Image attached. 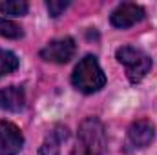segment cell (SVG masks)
Returning a JSON list of instances; mask_svg holds the SVG:
<instances>
[{
  "mask_svg": "<svg viewBox=\"0 0 157 155\" xmlns=\"http://www.w3.org/2000/svg\"><path fill=\"white\" fill-rule=\"evenodd\" d=\"M68 6H70V2H68V0H48V2H46L48 13H49V17H53V18L60 17Z\"/></svg>",
  "mask_w": 157,
  "mask_h": 155,
  "instance_id": "13",
  "label": "cell"
},
{
  "mask_svg": "<svg viewBox=\"0 0 157 155\" xmlns=\"http://www.w3.org/2000/svg\"><path fill=\"white\" fill-rule=\"evenodd\" d=\"M26 106V93L22 86H7L0 89V108L6 112H22Z\"/></svg>",
  "mask_w": 157,
  "mask_h": 155,
  "instance_id": "8",
  "label": "cell"
},
{
  "mask_svg": "<svg viewBox=\"0 0 157 155\" xmlns=\"http://www.w3.org/2000/svg\"><path fill=\"white\" fill-rule=\"evenodd\" d=\"M108 137L104 124L97 117H86L77 131V144L71 155H106Z\"/></svg>",
  "mask_w": 157,
  "mask_h": 155,
  "instance_id": "1",
  "label": "cell"
},
{
  "mask_svg": "<svg viewBox=\"0 0 157 155\" xmlns=\"http://www.w3.org/2000/svg\"><path fill=\"white\" fill-rule=\"evenodd\" d=\"M0 37H6V39H22L24 37V31L20 26H17L15 22L11 20H6V18H0Z\"/></svg>",
  "mask_w": 157,
  "mask_h": 155,
  "instance_id": "12",
  "label": "cell"
},
{
  "mask_svg": "<svg viewBox=\"0 0 157 155\" xmlns=\"http://www.w3.org/2000/svg\"><path fill=\"white\" fill-rule=\"evenodd\" d=\"M155 137V130L154 124L148 119H139L135 122H132V126L128 128V137H126V146L133 148V150H141L152 144Z\"/></svg>",
  "mask_w": 157,
  "mask_h": 155,
  "instance_id": "5",
  "label": "cell"
},
{
  "mask_svg": "<svg viewBox=\"0 0 157 155\" xmlns=\"http://www.w3.org/2000/svg\"><path fill=\"white\" fill-rule=\"evenodd\" d=\"M71 84L80 93H86V95L97 93L104 88L106 75H104L102 68L99 66V60L93 55H86L75 66L73 75H71Z\"/></svg>",
  "mask_w": 157,
  "mask_h": 155,
  "instance_id": "2",
  "label": "cell"
},
{
  "mask_svg": "<svg viewBox=\"0 0 157 155\" xmlns=\"http://www.w3.org/2000/svg\"><path fill=\"white\" fill-rule=\"evenodd\" d=\"M115 57H117V60L121 64L126 66V75H128V80L132 84L141 82L146 77V73L152 70V59L144 51H141L133 46L119 47L115 51Z\"/></svg>",
  "mask_w": 157,
  "mask_h": 155,
  "instance_id": "3",
  "label": "cell"
},
{
  "mask_svg": "<svg viewBox=\"0 0 157 155\" xmlns=\"http://www.w3.org/2000/svg\"><path fill=\"white\" fill-rule=\"evenodd\" d=\"M18 68V59L15 53L7 51V49H0V77L2 75H9Z\"/></svg>",
  "mask_w": 157,
  "mask_h": 155,
  "instance_id": "11",
  "label": "cell"
},
{
  "mask_svg": "<svg viewBox=\"0 0 157 155\" xmlns=\"http://www.w3.org/2000/svg\"><path fill=\"white\" fill-rule=\"evenodd\" d=\"M24 146L22 131L7 120L0 122V155H17Z\"/></svg>",
  "mask_w": 157,
  "mask_h": 155,
  "instance_id": "7",
  "label": "cell"
},
{
  "mask_svg": "<svg viewBox=\"0 0 157 155\" xmlns=\"http://www.w3.org/2000/svg\"><path fill=\"white\" fill-rule=\"evenodd\" d=\"M143 18H144V9L141 6L132 4V2H124L113 9L110 22L117 29H128V28L135 26L137 22H141Z\"/></svg>",
  "mask_w": 157,
  "mask_h": 155,
  "instance_id": "6",
  "label": "cell"
},
{
  "mask_svg": "<svg viewBox=\"0 0 157 155\" xmlns=\"http://www.w3.org/2000/svg\"><path fill=\"white\" fill-rule=\"evenodd\" d=\"M68 137H70V131H68L66 126H60V124L53 126V128L48 131V135H46V139H44V142H42V146H40L39 155H59L62 142H64Z\"/></svg>",
  "mask_w": 157,
  "mask_h": 155,
  "instance_id": "9",
  "label": "cell"
},
{
  "mask_svg": "<svg viewBox=\"0 0 157 155\" xmlns=\"http://www.w3.org/2000/svg\"><path fill=\"white\" fill-rule=\"evenodd\" d=\"M77 51V44L75 40L70 37L64 39H55L48 42L42 49H40V57L46 62H55V64H66L73 59Z\"/></svg>",
  "mask_w": 157,
  "mask_h": 155,
  "instance_id": "4",
  "label": "cell"
},
{
  "mask_svg": "<svg viewBox=\"0 0 157 155\" xmlns=\"http://www.w3.org/2000/svg\"><path fill=\"white\" fill-rule=\"evenodd\" d=\"M29 6L24 0H6L0 2V13L7 17H24L28 13Z\"/></svg>",
  "mask_w": 157,
  "mask_h": 155,
  "instance_id": "10",
  "label": "cell"
}]
</instances>
